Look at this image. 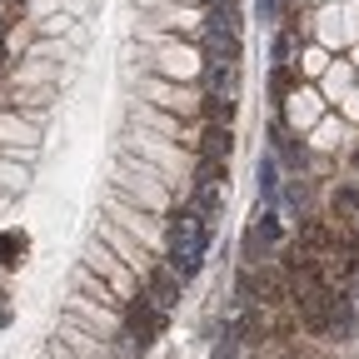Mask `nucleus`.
<instances>
[{"label":"nucleus","mask_w":359,"mask_h":359,"mask_svg":"<svg viewBox=\"0 0 359 359\" xmlns=\"http://www.w3.org/2000/svg\"><path fill=\"white\" fill-rule=\"evenodd\" d=\"M170 269L180 280H195L200 264H205V245H210V224L195 210H175L170 215Z\"/></svg>","instance_id":"nucleus-1"},{"label":"nucleus","mask_w":359,"mask_h":359,"mask_svg":"<svg viewBox=\"0 0 359 359\" xmlns=\"http://www.w3.org/2000/svg\"><path fill=\"white\" fill-rule=\"evenodd\" d=\"M290 50H294V35H280V45H275V55H280V60H290Z\"/></svg>","instance_id":"nucleus-9"},{"label":"nucleus","mask_w":359,"mask_h":359,"mask_svg":"<svg viewBox=\"0 0 359 359\" xmlns=\"http://www.w3.org/2000/svg\"><path fill=\"white\" fill-rule=\"evenodd\" d=\"M205 115H210L215 125H224V120L235 115V95H210V100H205Z\"/></svg>","instance_id":"nucleus-7"},{"label":"nucleus","mask_w":359,"mask_h":359,"mask_svg":"<svg viewBox=\"0 0 359 359\" xmlns=\"http://www.w3.org/2000/svg\"><path fill=\"white\" fill-rule=\"evenodd\" d=\"M150 299H155V309H175L180 304V275L175 269H155L150 275Z\"/></svg>","instance_id":"nucleus-4"},{"label":"nucleus","mask_w":359,"mask_h":359,"mask_svg":"<svg viewBox=\"0 0 359 359\" xmlns=\"http://www.w3.org/2000/svg\"><path fill=\"white\" fill-rule=\"evenodd\" d=\"M205 160H224V155H230L235 150V135H230V125H210V135H205Z\"/></svg>","instance_id":"nucleus-6"},{"label":"nucleus","mask_w":359,"mask_h":359,"mask_svg":"<svg viewBox=\"0 0 359 359\" xmlns=\"http://www.w3.org/2000/svg\"><path fill=\"white\" fill-rule=\"evenodd\" d=\"M299 304V320L309 334H330L334 330V290L330 280H299V290L290 294Z\"/></svg>","instance_id":"nucleus-2"},{"label":"nucleus","mask_w":359,"mask_h":359,"mask_svg":"<svg viewBox=\"0 0 359 359\" xmlns=\"http://www.w3.org/2000/svg\"><path fill=\"white\" fill-rule=\"evenodd\" d=\"M125 330H130L135 349H150V344H155V334L165 330V309H155V299H150V294H135V299L125 304Z\"/></svg>","instance_id":"nucleus-3"},{"label":"nucleus","mask_w":359,"mask_h":359,"mask_svg":"<svg viewBox=\"0 0 359 359\" xmlns=\"http://www.w3.org/2000/svg\"><path fill=\"white\" fill-rule=\"evenodd\" d=\"M0 65H6V45H0Z\"/></svg>","instance_id":"nucleus-10"},{"label":"nucleus","mask_w":359,"mask_h":359,"mask_svg":"<svg viewBox=\"0 0 359 359\" xmlns=\"http://www.w3.org/2000/svg\"><path fill=\"white\" fill-rule=\"evenodd\" d=\"M215 359H245V344H240L235 334H224V339L215 344Z\"/></svg>","instance_id":"nucleus-8"},{"label":"nucleus","mask_w":359,"mask_h":359,"mask_svg":"<svg viewBox=\"0 0 359 359\" xmlns=\"http://www.w3.org/2000/svg\"><path fill=\"white\" fill-rule=\"evenodd\" d=\"M250 290H259L264 304H285V299H290V290H285V280L275 275V269H259V275H250Z\"/></svg>","instance_id":"nucleus-5"}]
</instances>
